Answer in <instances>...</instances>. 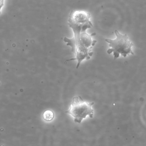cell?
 Instances as JSON below:
<instances>
[{"mask_svg":"<svg viewBox=\"0 0 146 146\" xmlns=\"http://www.w3.org/2000/svg\"><path fill=\"white\" fill-rule=\"evenodd\" d=\"M91 27L89 26L72 27L74 32L73 37L69 39L65 37L63 39L66 45L72 48V52L75 55V58L67 61L77 60L76 69L79 68L82 61L85 59L89 60L93 55L92 49L97 41L92 40V37L95 36L96 33H94L90 35L86 32L87 29Z\"/></svg>","mask_w":146,"mask_h":146,"instance_id":"1","label":"cell"},{"mask_svg":"<svg viewBox=\"0 0 146 146\" xmlns=\"http://www.w3.org/2000/svg\"><path fill=\"white\" fill-rule=\"evenodd\" d=\"M94 105V103L84 101L80 96L75 97L73 98L70 108L66 113L74 117L75 123H80L87 116L91 118L93 117L94 110L92 106Z\"/></svg>","mask_w":146,"mask_h":146,"instance_id":"2","label":"cell"},{"mask_svg":"<svg viewBox=\"0 0 146 146\" xmlns=\"http://www.w3.org/2000/svg\"><path fill=\"white\" fill-rule=\"evenodd\" d=\"M116 38L115 39H106L105 41L109 43V46L111 47L107 50L108 54L113 53L114 58L119 57L120 54L124 57H126L129 54L134 55L132 51L131 47L133 44L129 40L127 34L122 35L117 30L115 31Z\"/></svg>","mask_w":146,"mask_h":146,"instance_id":"3","label":"cell"},{"mask_svg":"<svg viewBox=\"0 0 146 146\" xmlns=\"http://www.w3.org/2000/svg\"><path fill=\"white\" fill-rule=\"evenodd\" d=\"M91 15L84 10H72L68 17V25L71 28L72 27H82L85 26L93 25L90 21Z\"/></svg>","mask_w":146,"mask_h":146,"instance_id":"4","label":"cell"},{"mask_svg":"<svg viewBox=\"0 0 146 146\" xmlns=\"http://www.w3.org/2000/svg\"><path fill=\"white\" fill-rule=\"evenodd\" d=\"M54 114L51 110H47L43 114V118L47 121H50L54 119Z\"/></svg>","mask_w":146,"mask_h":146,"instance_id":"5","label":"cell"},{"mask_svg":"<svg viewBox=\"0 0 146 146\" xmlns=\"http://www.w3.org/2000/svg\"><path fill=\"white\" fill-rule=\"evenodd\" d=\"M5 0H0V14H1V9L4 5V1Z\"/></svg>","mask_w":146,"mask_h":146,"instance_id":"6","label":"cell"}]
</instances>
